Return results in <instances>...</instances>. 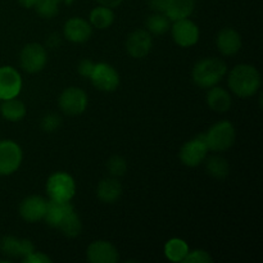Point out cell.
I'll list each match as a JSON object with an SVG mask.
<instances>
[{"label":"cell","mask_w":263,"mask_h":263,"mask_svg":"<svg viewBox=\"0 0 263 263\" xmlns=\"http://www.w3.org/2000/svg\"><path fill=\"white\" fill-rule=\"evenodd\" d=\"M228 86L239 98H252L259 91L262 84L261 73L254 66L248 63L236 64L228 72Z\"/></svg>","instance_id":"obj_1"},{"label":"cell","mask_w":263,"mask_h":263,"mask_svg":"<svg viewBox=\"0 0 263 263\" xmlns=\"http://www.w3.org/2000/svg\"><path fill=\"white\" fill-rule=\"evenodd\" d=\"M228 73V64L217 57H207L195 63L192 71L193 82L200 89L216 86Z\"/></svg>","instance_id":"obj_2"},{"label":"cell","mask_w":263,"mask_h":263,"mask_svg":"<svg viewBox=\"0 0 263 263\" xmlns=\"http://www.w3.org/2000/svg\"><path fill=\"white\" fill-rule=\"evenodd\" d=\"M203 135L210 151L222 153L235 144L236 130L230 121H220L211 126Z\"/></svg>","instance_id":"obj_3"},{"label":"cell","mask_w":263,"mask_h":263,"mask_svg":"<svg viewBox=\"0 0 263 263\" xmlns=\"http://www.w3.org/2000/svg\"><path fill=\"white\" fill-rule=\"evenodd\" d=\"M45 190L49 200L71 202L76 195V181L67 172L57 171L46 180Z\"/></svg>","instance_id":"obj_4"},{"label":"cell","mask_w":263,"mask_h":263,"mask_svg":"<svg viewBox=\"0 0 263 263\" xmlns=\"http://www.w3.org/2000/svg\"><path fill=\"white\" fill-rule=\"evenodd\" d=\"M48 63V51L39 43L26 44L20 53L21 68L27 73H39Z\"/></svg>","instance_id":"obj_5"},{"label":"cell","mask_w":263,"mask_h":263,"mask_svg":"<svg viewBox=\"0 0 263 263\" xmlns=\"http://www.w3.org/2000/svg\"><path fill=\"white\" fill-rule=\"evenodd\" d=\"M59 109L67 116H79L86 110L89 105V98L82 89L77 86H69L62 91L58 99Z\"/></svg>","instance_id":"obj_6"},{"label":"cell","mask_w":263,"mask_h":263,"mask_svg":"<svg viewBox=\"0 0 263 263\" xmlns=\"http://www.w3.org/2000/svg\"><path fill=\"white\" fill-rule=\"evenodd\" d=\"M89 80L95 89L103 92L116 91L121 82L120 73L117 72V69L110 66L109 63H104V62L95 63Z\"/></svg>","instance_id":"obj_7"},{"label":"cell","mask_w":263,"mask_h":263,"mask_svg":"<svg viewBox=\"0 0 263 263\" xmlns=\"http://www.w3.org/2000/svg\"><path fill=\"white\" fill-rule=\"evenodd\" d=\"M23 161V152L15 141L0 140V176H9L18 171Z\"/></svg>","instance_id":"obj_8"},{"label":"cell","mask_w":263,"mask_h":263,"mask_svg":"<svg viewBox=\"0 0 263 263\" xmlns=\"http://www.w3.org/2000/svg\"><path fill=\"white\" fill-rule=\"evenodd\" d=\"M207 143H205L204 135H198L190 139L180 149V161L186 167H198L205 161L208 156Z\"/></svg>","instance_id":"obj_9"},{"label":"cell","mask_w":263,"mask_h":263,"mask_svg":"<svg viewBox=\"0 0 263 263\" xmlns=\"http://www.w3.org/2000/svg\"><path fill=\"white\" fill-rule=\"evenodd\" d=\"M171 35L175 44L181 48H192L198 44L200 37V30L197 23L190 18L175 21L171 23Z\"/></svg>","instance_id":"obj_10"},{"label":"cell","mask_w":263,"mask_h":263,"mask_svg":"<svg viewBox=\"0 0 263 263\" xmlns=\"http://www.w3.org/2000/svg\"><path fill=\"white\" fill-rule=\"evenodd\" d=\"M23 81L20 71L12 66L0 67V100L17 98L22 91Z\"/></svg>","instance_id":"obj_11"},{"label":"cell","mask_w":263,"mask_h":263,"mask_svg":"<svg viewBox=\"0 0 263 263\" xmlns=\"http://www.w3.org/2000/svg\"><path fill=\"white\" fill-rule=\"evenodd\" d=\"M126 51L131 58L143 59L151 53L153 46V37L144 28H138L128 33L126 39Z\"/></svg>","instance_id":"obj_12"},{"label":"cell","mask_w":263,"mask_h":263,"mask_svg":"<svg viewBox=\"0 0 263 263\" xmlns=\"http://www.w3.org/2000/svg\"><path fill=\"white\" fill-rule=\"evenodd\" d=\"M48 200L41 195H28L21 202L20 216L23 221L28 223H35L44 220Z\"/></svg>","instance_id":"obj_13"},{"label":"cell","mask_w":263,"mask_h":263,"mask_svg":"<svg viewBox=\"0 0 263 263\" xmlns=\"http://www.w3.org/2000/svg\"><path fill=\"white\" fill-rule=\"evenodd\" d=\"M92 35V26L85 18L72 17L63 26V36L73 44L86 43Z\"/></svg>","instance_id":"obj_14"},{"label":"cell","mask_w":263,"mask_h":263,"mask_svg":"<svg viewBox=\"0 0 263 263\" xmlns=\"http://www.w3.org/2000/svg\"><path fill=\"white\" fill-rule=\"evenodd\" d=\"M86 257L91 263H116L120 259V253L110 241L95 240L87 247Z\"/></svg>","instance_id":"obj_15"},{"label":"cell","mask_w":263,"mask_h":263,"mask_svg":"<svg viewBox=\"0 0 263 263\" xmlns=\"http://www.w3.org/2000/svg\"><path fill=\"white\" fill-rule=\"evenodd\" d=\"M216 45L222 55L231 57L240 51L241 46H243V39L235 28L226 27L217 33Z\"/></svg>","instance_id":"obj_16"},{"label":"cell","mask_w":263,"mask_h":263,"mask_svg":"<svg viewBox=\"0 0 263 263\" xmlns=\"http://www.w3.org/2000/svg\"><path fill=\"white\" fill-rule=\"evenodd\" d=\"M0 251L8 257L23 259L35 251V246L28 239H20L8 235L0 240Z\"/></svg>","instance_id":"obj_17"},{"label":"cell","mask_w":263,"mask_h":263,"mask_svg":"<svg viewBox=\"0 0 263 263\" xmlns=\"http://www.w3.org/2000/svg\"><path fill=\"white\" fill-rule=\"evenodd\" d=\"M121 195H122V185L117 177H105L98 184L97 197L102 203L113 204L120 199Z\"/></svg>","instance_id":"obj_18"},{"label":"cell","mask_w":263,"mask_h":263,"mask_svg":"<svg viewBox=\"0 0 263 263\" xmlns=\"http://www.w3.org/2000/svg\"><path fill=\"white\" fill-rule=\"evenodd\" d=\"M207 104L210 109L216 113H226L233 105V97L226 89L221 86L210 87L207 91Z\"/></svg>","instance_id":"obj_19"},{"label":"cell","mask_w":263,"mask_h":263,"mask_svg":"<svg viewBox=\"0 0 263 263\" xmlns=\"http://www.w3.org/2000/svg\"><path fill=\"white\" fill-rule=\"evenodd\" d=\"M195 9V0H166L163 13L171 22L189 18Z\"/></svg>","instance_id":"obj_20"},{"label":"cell","mask_w":263,"mask_h":263,"mask_svg":"<svg viewBox=\"0 0 263 263\" xmlns=\"http://www.w3.org/2000/svg\"><path fill=\"white\" fill-rule=\"evenodd\" d=\"M73 210L74 208L71 204V202H54V200H48V208H46L45 216H44V221L50 228L58 229L62 220Z\"/></svg>","instance_id":"obj_21"},{"label":"cell","mask_w":263,"mask_h":263,"mask_svg":"<svg viewBox=\"0 0 263 263\" xmlns=\"http://www.w3.org/2000/svg\"><path fill=\"white\" fill-rule=\"evenodd\" d=\"M0 112L2 116L9 122H20L27 115V108H26L25 103L17 98H12V99L3 100L0 104Z\"/></svg>","instance_id":"obj_22"},{"label":"cell","mask_w":263,"mask_h":263,"mask_svg":"<svg viewBox=\"0 0 263 263\" xmlns=\"http://www.w3.org/2000/svg\"><path fill=\"white\" fill-rule=\"evenodd\" d=\"M90 25L92 28H98V30H107L115 22V12L112 8L104 7V5H99L95 7L94 9L90 12L89 20Z\"/></svg>","instance_id":"obj_23"},{"label":"cell","mask_w":263,"mask_h":263,"mask_svg":"<svg viewBox=\"0 0 263 263\" xmlns=\"http://www.w3.org/2000/svg\"><path fill=\"white\" fill-rule=\"evenodd\" d=\"M205 170H207L208 175L212 176L216 180H225L230 174V164H229L228 159L223 158L222 156H211L205 158Z\"/></svg>","instance_id":"obj_24"},{"label":"cell","mask_w":263,"mask_h":263,"mask_svg":"<svg viewBox=\"0 0 263 263\" xmlns=\"http://www.w3.org/2000/svg\"><path fill=\"white\" fill-rule=\"evenodd\" d=\"M189 246H187L186 241L184 239L180 238H172L164 244V256L168 261L179 263L184 262L185 257L189 253Z\"/></svg>","instance_id":"obj_25"},{"label":"cell","mask_w":263,"mask_h":263,"mask_svg":"<svg viewBox=\"0 0 263 263\" xmlns=\"http://www.w3.org/2000/svg\"><path fill=\"white\" fill-rule=\"evenodd\" d=\"M171 21L164 14L163 12H153V14L149 15L145 21V30L151 33L152 36L164 35L168 32L171 28Z\"/></svg>","instance_id":"obj_26"},{"label":"cell","mask_w":263,"mask_h":263,"mask_svg":"<svg viewBox=\"0 0 263 263\" xmlns=\"http://www.w3.org/2000/svg\"><path fill=\"white\" fill-rule=\"evenodd\" d=\"M58 229L61 230V233L63 234L66 238H77V236L81 234L82 231V222L80 220L79 215L74 212V210L72 212H69L66 217L62 220V222L59 223Z\"/></svg>","instance_id":"obj_27"},{"label":"cell","mask_w":263,"mask_h":263,"mask_svg":"<svg viewBox=\"0 0 263 263\" xmlns=\"http://www.w3.org/2000/svg\"><path fill=\"white\" fill-rule=\"evenodd\" d=\"M62 0H37L33 9L41 18L51 20L59 13V4Z\"/></svg>","instance_id":"obj_28"},{"label":"cell","mask_w":263,"mask_h":263,"mask_svg":"<svg viewBox=\"0 0 263 263\" xmlns=\"http://www.w3.org/2000/svg\"><path fill=\"white\" fill-rule=\"evenodd\" d=\"M107 170L110 176L121 177L127 171V162H126V159L123 157L113 156L108 159Z\"/></svg>","instance_id":"obj_29"},{"label":"cell","mask_w":263,"mask_h":263,"mask_svg":"<svg viewBox=\"0 0 263 263\" xmlns=\"http://www.w3.org/2000/svg\"><path fill=\"white\" fill-rule=\"evenodd\" d=\"M62 120L58 115L55 113H49V115H45L43 118H41V130L45 131V133H54L61 126Z\"/></svg>","instance_id":"obj_30"},{"label":"cell","mask_w":263,"mask_h":263,"mask_svg":"<svg viewBox=\"0 0 263 263\" xmlns=\"http://www.w3.org/2000/svg\"><path fill=\"white\" fill-rule=\"evenodd\" d=\"M212 257L210 256L207 251L203 249H194V251H189V253L185 257V263H211L212 262Z\"/></svg>","instance_id":"obj_31"},{"label":"cell","mask_w":263,"mask_h":263,"mask_svg":"<svg viewBox=\"0 0 263 263\" xmlns=\"http://www.w3.org/2000/svg\"><path fill=\"white\" fill-rule=\"evenodd\" d=\"M94 66L95 63L91 59L85 58L82 59L79 63V66H77V72L80 73V76L85 77V79H90V76H91L92 73V69H94Z\"/></svg>","instance_id":"obj_32"},{"label":"cell","mask_w":263,"mask_h":263,"mask_svg":"<svg viewBox=\"0 0 263 263\" xmlns=\"http://www.w3.org/2000/svg\"><path fill=\"white\" fill-rule=\"evenodd\" d=\"M25 263H50L51 258L48 254L43 253V252H36L33 251L32 253L28 254L26 258H23Z\"/></svg>","instance_id":"obj_33"},{"label":"cell","mask_w":263,"mask_h":263,"mask_svg":"<svg viewBox=\"0 0 263 263\" xmlns=\"http://www.w3.org/2000/svg\"><path fill=\"white\" fill-rule=\"evenodd\" d=\"M166 0H148V5L153 12H163Z\"/></svg>","instance_id":"obj_34"},{"label":"cell","mask_w":263,"mask_h":263,"mask_svg":"<svg viewBox=\"0 0 263 263\" xmlns=\"http://www.w3.org/2000/svg\"><path fill=\"white\" fill-rule=\"evenodd\" d=\"M95 2H97L99 5H104V7L115 9V8L120 7V5L122 4L123 0H95Z\"/></svg>","instance_id":"obj_35"},{"label":"cell","mask_w":263,"mask_h":263,"mask_svg":"<svg viewBox=\"0 0 263 263\" xmlns=\"http://www.w3.org/2000/svg\"><path fill=\"white\" fill-rule=\"evenodd\" d=\"M59 43H61V39H59V35H57V33L50 35L48 37V40H46V44H48V46H50V48H55L57 45H59Z\"/></svg>","instance_id":"obj_36"},{"label":"cell","mask_w":263,"mask_h":263,"mask_svg":"<svg viewBox=\"0 0 263 263\" xmlns=\"http://www.w3.org/2000/svg\"><path fill=\"white\" fill-rule=\"evenodd\" d=\"M18 3H20L21 7L26 8V9H32L36 3H37V0H18Z\"/></svg>","instance_id":"obj_37"},{"label":"cell","mask_w":263,"mask_h":263,"mask_svg":"<svg viewBox=\"0 0 263 263\" xmlns=\"http://www.w3.org/2000/svg\"><path fill=\"white\" fill-rule=\"evenodd\" d=\"M62 2H64L66 4H71V3H73L74 0H62Z\"/></svg>","instance_id":"obj_38"}]
</instances>
